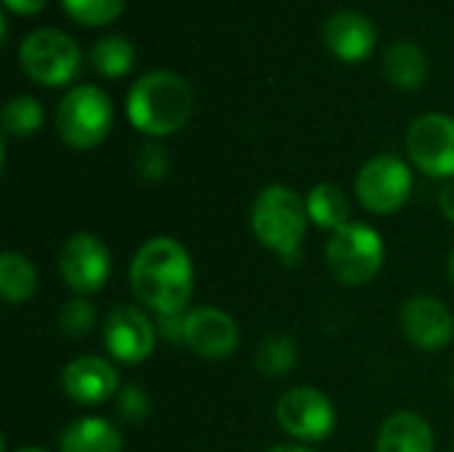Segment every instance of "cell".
<instances>
[{"label": "cell", "instance_id": "obj_27", "mask_svg": "<svg viewBox=\"0 0 454 452\" xmlns=\"http://www.w3.org/2000/svg\"><path fill=\"white\" fill-rule=\"evenodd\" d=\"M168 165H170V160H168V152H165V147H162V144H157V141H146V144H141V147H138V155H136V170H138V176H141L144 181H149V184L162 181V178H165V173H168Z\"/></svg>", "mask_w": 454, "mask_h": 452}, {"label": "cell", "instance_id": "obj_16", "mask_svg": "<svg viewBox=\"0 0 454 452\" xmlns=\"http://www.w3.org/2000/svg\"><path fill=\"white\" fill-rule=\"evenodd\" d=\"M436 440L431 424L410 410L394 413L378 432L375 452H434Z\"/></svg>", "mask_w": 454, "mask_h": 452}, {"label": "cell", "instance_id": "obj_8", "mask_svg": "<svg viewBox=\"0 0 454 452\" xmlns=\"http://www.w3.org/2000/svg\"><path fill=\"white\" fill-rule=\"evenodd\" d=\"M277 424L298 442H322L335 432L333 402L314 386H295L277 402Z\"/></svg>", "mask_w": 454, "mask_h": 452}, {"label": "cell", "instance_id": "obj_33", "mask_svg": "<svg viewBox=\"0 0 454 452\" xmlns=\"http://www.w3.org/2000/svg\"><path fill=\"white\" fill-rule=\"evenodd\" d=\"M16 452H45V450H40V448H21V450H16Z\"/></svg>", "mask_w": 454, "mask_h": 452}, {"label": "cell", "instance_id": "obj_5", "mask_svg": "<svg viewBox=\"0 0 454 452\" xmlns=\"http://www.w3.org/2000/svg\"><path fill=\"white\" fill-rule=\"evenodd\" d=\"M112 101L98 85L72 88L56 107V131L72 149H93L112 131Z\"/></svg>", "mask_w": 454, "mask_h": 452}, {"label": "cell", "instance_id": "obj_14", "mask_svg": "<svg viewBox=\"0 0 454 452\" xmlns=\"http://www.w3.org/2000/svg\"><path fill=\"white\" fill-rule=\"evenodd\" d=\"M61 389L77 405H101L120 392V373L109 360L85 354L64 368Z\"/></svg>", "mask_w": 454, "mask_h": 452}, {"label": "cell", "instance_id": "obj_13", "mask_svg": "<svg viewBox=\"0 0 454 452\" xmlns=\"http://www.w3.org/2000/svg\"><path fill=\"white\" fill-rule=\"evenodd\" d=\"M184 344L205 360H223L239 346V328L223 309L200 306L186 312Z\"/></svg>", "mask_w": 454, "mask_h": 452}, {"label": "cell", "instance_id": "obj_11", "mask_svg": "<svg viewBox=\"0 0 454 452\" xmlns=\"http://www.w3.org/2000/svg\"><path fill=\"white\" fill-rule=\"evenodd\" d=\"M157 344V325L133 304H120L106 314L104 346L122 365H141Z\"/></svg>", "mask_w": 454, "mask_h": 452}, {"label": "cell", "instance_id": "obj_18", "mask_svg": "<svg viewBox=\"0 0 454 452\" xmlns=\"http://www.w3.org/2000/svg\"><path fill=\"white\" fill-rule=\"evenodd\" d=\"M383 69L386 77L404 91H415L426 83L428 77V56L420 45L410 40H396L388 45L383 56Z\"/></svg>", "mask_w": 454, "mask_h": 452}, {"label": "cell", "instance_id": "obj_29", "mask_svg": "<svg viewBox=\"0 0 454 452\" xmlns=\"http://www.w3.org/2000/svg\"><path fill=\"white\" fill-rule=\"evenodd\" d=\"M439 208H442V213L447 216V221H452L454 224V178L452 181H447V186L439 192Z\"/></svg>", "mask_w": 454, "mask_h": 452}, {"label": "cell", "instance_id": "obj_12", "mask_svg": "<svg viewBox=\"0 0 454 452\" xmlns=\"http://www.w3.org/2000/svg\"><path fill=\"white\" fill-rule=\"evenodd\" d=\"M402 330L420 352H442L454 338L452 309L436 296H412L402 306Z\"/></svg>", "mask_w": 454, "mask_h": 452}, {"label": "cell", "instance_id": "obj_3", "mask_svg": "<svg viewBox=\"0 0 454 452\" xmlns=\"http://www.w3.org/2000/svg\"><path fill=\"white\" fill-rule=\"evenodd\" d=\"M309 221L311 218L306 210V200L285 184L266 186L250 208L253 234L263 248L277 253L285 264L301 261V245Z\"/></svg>", "mask_w": 454, "mask_h": 452}, {"label": "cell", "instance_id": "obj_17", "mask_svg": "<svg viewBox=\"0 0 454 452\" xmlns=\"http://www.w3.org/2000/svg\"><path fill=\"white\" fill-rule=\"evenodd\" d=\"M61 452H122V434L114 424L88 416L72 421L61 440H59Z\"/></svg>", "mask_w": 454, "mask_h": 452}, {"label": "cell", "instance_id": "obj_15", "mask_svg": "<svg viewBox=\"0 0 454 452\" xmlns=\"http://www.w3.org/2000/svg\"><path fill=\"white\" fill-rule=\"evenodd\" d=\"M372 21L351 8L335 11L325 21V43L340 61H364L375 51Z\"/></svg>", "mask_w": 454, "mask_h": 452}, {"label": "cell", "instance_id": "obj_32", "mask_svg": "<svg viewBox=\"0 0 454 452\" xmlns=\"http://www.w3.org/2000/svg\"><path fill=\"white\" fill-rule=\"evenodd\" d=\"M447 274H450V280H452L454 285V248L452 253H450V258H447Z\"/></svg>", "mask_w": 454, "mask_h": 452}, {"label": "cell", "instance_id": "obj_24", "mask_svg": "<svg viewBox=\"0 0 454 452\" xmlns=\"http://www.w3.org/2000/svg\"><path fill=\"white\" fill-rule=\"evenodd\" d=\"M61 5L77 24L101 27L122 13L125 0H61Z\"/></svg>", "mask_w": 454, "mask_h": 452}, {"label": "cell", "instance_id": "obj_34", "mask_svg": "<svg viewBox=\"0 0 454 452\" xmlns=\"http://www.w3.org/2000/svg\"><path fill=\"white\" fill-rule=\"evenodd\" d=\"M452 386H454V378H452Z\"/></svg>", "mask_w": 454, "mask_h": 452}, {"label": "cell", "instance_id": "obj_30", "mask_svg": "<svg viewBox=\"0 0 454 452\" xmlns=\"http://www.w3.org/2000/svg\"><path fill=\"white\" fill-rule=\"evenodd\" d=\"M3 3L16 13H37L48 0H3Z\"/></svg>", "mask_w": 454, "mask_h": 452}, {"label": "cell", "instance_id": "obj_25", "mask_svg": "<svg viewBox=\"0 0 454 452\" xmlns=\"http://www.w3.org/2000/svg\"><path fill=\"white\" fill-rule=\"evenodd\" d=\"M93 325H96V309H93V304L85 301L82 296L69 298V301L61 306V312H59V328H61L67 336H72V338H80V336L90 333Z\"/></svg>", "mask_w": 454, "mask_h": 452}, {"label": "cell", "instance_id": "obj_31", "mask_svg": "<svg viewBox=\"0 0 454 452\" xmlns=\"http://www.w3.org/2000/svg\"><path fill=\"white\" fill-rule=\"evenodd\" d=\"M266 452H317V450H309V448H301V445H279V448H271V450Z\"/></svg>", "mask_w": 454, "mask_h": 452}, {"label": "cell", "instance_id": "obj_2", "mask_svg": "<svg viewBox=\"0 0 454 452\" xmlns=\"http://www.w3.org/2000/svg\"><path fill=\"white\" fill-rule=\"evenodd\" d=\"M125 109L141 133L170 136L189 123L194 112V91L181 75L170 69H154L133 83Z\"/></svg>", "mask_w": 454, "mask_h": 452}, {"label": "cell", "instance_id": "obj_19", "mask_svg": "<svg viewBox=\"0 0 454 452\" xmlns=\"http://www.w3.org/2000/svg\"><path fill=\"white\" fill-rule=\"evenodd\" d=\"M0 293L11 306L27 304L37 293V272L27 256L16 250L0 256Z\"/></svg>", "mask_w": 454, "mask_h": 452}, {"label": "cell", "instance_id": "obj_9", "mask_svg": "<svg viewBox=\"0 0 454 452\" xmlns=\"http://www.w3.org/2000/svg\"><path fill=\"white\" fill-rule=\"evenodd\" d=\"M410 160L431 178L454 176V117L442 112L420 115L407 131Z\"/></svg>", "mask_w": 454, "mask_h": 452}, {"label": "cell", "instance_id": "obj_1", "mask_svg": "<svg viewBox=\"0 0 454 452\" xmlns=\"http://www.w3.org/2000/svg\"><path fill=\"white\" fill-rule=\"evenodd\" d=\"M133 296L157 317L186 314L194 296V264L173 237H154L138 248L130 264Z\"/></svg>", "mask_w": 454, "mask_h": 452}, {"label": "cell", "instance_id": "obj_4", "mask_svg": "<svg viewBox=\"0 0 454 452\" xmlns=\"http://www.w3.org/2000/svg\"><path fill=\"white\" fill-rule=\"evenodd\" d=\"M325 256L333 277L343 285L356 288L378 277L386 261V245L372 226L348 221L330 234Z\"/></svg>", "mask_w": 454, "mask_h": 452}, {"label": "cell", "instance_id": "obj_26", "mask_svg": "<svg viewBox=\"0 0 454 452\" xmlns=\"http://www.w3.org/2000/svg\"><path fill=\"white\" fill-rule=\"evenodd\" d=\"M152 413V402L146 397V392L138 386V384H130V386H122L120 394H117V416L130 424V426H138L149 418Z\"/></svg>", "mask_w": 454, "mask_h": 452}, {"label": "cell", "instance_id": "obj_6", "mask_svg": "<svg viewBox=\"0 0 454 452\" xmlns=\"http://www.w3.org/2000/svg\"><path fill=\"white\" fill-rule=\"evenodd\" d=\"M80 48L61 29L43 27L29 32L19 45V64L40 85L59 88L67 85L80 72Z\"/></svg>", "mask_w": 454, "mask_h": 452}, {"label": "cell", "instance_id": "obj_20", "mask_svg": "<svg viewBox=\"0 0 454 452\" xmlns=\"http://www.w3.org/2000/svg\"><path fill=\"white\" fill-rule=\"evenodd\" d=\"M306 210H309V218L317 226L330 229V232L340 229L343 224H348V216H351L348 197L335 184H317L306 194Z\"/></svg>", "mask_w": 454, "mask_h": 452}, {"label": "cell", "instance_id": "obj_10", "mask_svg": "<svg viewBox=\"0 0 454 452\" xmlns=\"http://www.w3.org/2000/svg\"><path fill=\"white\" fill-rule=\"evenodd\" d=\"M59 274L80 296L101 290L112 274V253L106 242L90 232L72 234L59 253Z\"/></svg>", "mask_w": 454, "mask_h": 452}, {"label": "cell", "instance_id": "obj_21", "mask_svg": "<svg viewBox=\"0 0 454 452\" xmlns=\"http://www.w3.org/2000/svg\"><path fill=\"white\" fill-rule=\"evenodd\" d=\"M295 362H298V344L285 333H274L263 338L255 352V370L263 373L266 378L287 376L295 368Z\"/></svg>", "mask_w": 454, "mask_h": 452}, {"label": "cell", "instance_id": "obj_23", "mask_svg": "<svg viewBox=\"0 0 454 452\" xmlns=\"http://www.w3.org/2000/svg\"><path fill=\"white\" fill-rule=\"evenodd\" d=\"M43 125V107L32 96H13L3 107V131L8 136H32Z\"/></svg>", "mask_w": 454, "mask_h": 452}, {"label": "cell", "instance_id": "obj_7", "mask_svg": "<svg viewBox=\"0 0 454 452\" xmlns=\"http://www.w3.org/2000/svg\"><path fill=\"white\" fill-rule=\"evenodd\" d=\"M412 170L396 155H378L367 160L354 181L356 200L375 216H391L402 210L412 194Z\"/></svg>", "mask_w": 454, "mask_h": 452}, {"label": "cell", "instance_id": "obj_22", "mask_svg": "<svg viewBox=\"0 0 454 452\" xmlns=\"http://www.w3.org/2000/svg\"><path fill=\"white\" fill-rule=\"evenodd\" d=\"M136 61V51L133 45L120 37V35H106L101 37L93 48H90V64L98 75L104 77H122L125 72H130Z\"/></svg>", "mask_w": 454, "mask_h": 452}, {"label": "cell", "instance_id": "obj_28", "mask_svg": "<svg viewBox=\"0 0 454 452\" xmlns=\"http://www.w3.org/2000/svg\"><path fill=\"white\" fill-rule=\"evenodd\" d=\"M157 336H162L170 344H184L186 338V314H170V317H157Z\"/></svg>", "mask_w": 454, "mask_h": 452}]
</instances>
